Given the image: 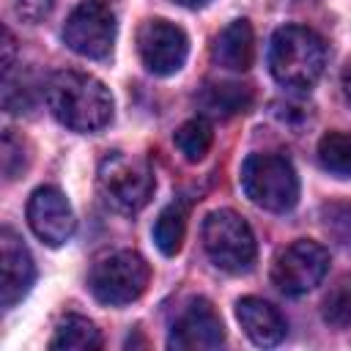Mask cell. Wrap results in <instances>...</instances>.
I'll use <instances>...</instances> for the list:
<instances>
[{
  "instance_id": "1",
  "label": "cell",
  "mask_w": 351,
  "mask_h": 351,
  "mask_svg": "<svg viewBox=\"0 0 351 351\" xmlns=\"http://www.w3.org/2000/svg\"><path fill=\"white\" fill-rule=\"evenodd\" d=\"M47 107L71 132L93 134L112 121V96L101 80L85 71H55L44 88Z\"/></svg>"
},
{
  "instance_id": "2",
  "label": "cell",
  "mask_w": 351,
  "mask_h": 351,
  "mask_svg": "<svg viewBox=\"0 0 351 351\" xmlns=\"http://www.w3.org/2000/svg\"><path fill=\"white\" fill-rule=\"evenodd\" d=\"M326 66L324 38L302 25H285L274 30L269 44V69L271 77L291 90H307L318 82Z\"/></svg>"
},
{
  "instance_id": "3",
  "label": "cell",
  "mask_w": 351,
  "mask_h": 351,
  "mask_svg": "<svg viewBox=\"0 0 351 351\" xmlns=\"http://www.w3.org/2000/svg\"><path fill=\"white\" fill-rule=\"evenodd\" d=\"M241 189L266 211H291L299 200L296 170L280 154H250L241 165Z\"/></svg>"
},
{
  "instance_id": "4",
  "label": "cell",
  "mask_w": 351,
  "mask_h": 351,
  "mask_svg": "<svg viewBox=\"0 0 351 351\" xmlns=\"http://www.w3.org/2000/svg\"><path fill=\"white\" fill-rule=\"evenodd\" d=\"M203 247L211 263L222 271L241 274L255 263V233L233 208H217L203 219Z\"/></svg>"
},
{
  "instance_id": "5",
  "label": "cell",
  "mask_w": 351,
  "mask_h": 351,
  "mask_svg": "<svg viewBox=\"0 0 351 351\" xmlns=\"http://www.w3.org/2000/svg\"><path fill=\"white\" fill-rule=\"evenodd\" d=\"M99 192L104 203L121 214H134L154 195V173L145 159L112 151L99 165Z\"/></svg>"
},
{
  "instance_id": "6",
  "label": "cell",
  "mask_w": 351,
  "mask_h": 351,
  "mask_svg": "<svg viewBox=\"0 0 351 351\" xmlns=\"http://www.w3.org/2000/svg\"><path fill=\"white\" fill-rule=\"evenodd\" d=\"M148 277H151V269L140 252L118 250L96 261V266L90 269L88 285L101 304L123 307L143 296V291L148 288Z\"/></svg>"
},
{
  "instance_id": "7",
  "label": "cell",
  "mask_w": 351,
  "mask_h": 351,
  "mask_svg": "<svg viewBox=\"0 0 351 351\" xmlns=\"http://www.w3.org/2000/svg\"><path fill=\"white\" fill-rule=\"evenodd\" d=\"M115 30L118 22L110 0H82L80 5H74L63 25V41L71 52L90 60H101L112 52Z\"/></svg>"
},
{
  "instance_id": "8",
  "label": "cell",
  "mask_w": 351,
  "mask_h": 351,
  "mask_svg": "<svg viewBox=\"0 0 351 351\" xmlns=\"http://www.w3.org/2000/svg\"><path fill=\"white\" fill-rule=\"evenodd\" d=\"M329 271V252L310 239H299L280 250L271 266V282L285 296H302L313 291Z\"/></svg>"
},
{
  "instance_id": "9",
  "label": "cell",
  "mask_w": 351,
  "mask_h": 351,
  "mask_svg": "<svg viewBox=\"0 0 351 351\" xmlns=\"http://www.w3.org/2000/svg\"><path fill=\"white\" fill-rule=\"evenodd\" d=\"M137 52L151 74L170 77L184 66L189 55V38L167 19H145L137 30Z\"/></svg>"
},
{
  "instance_id": "10",
  "label": "cell",
  "mask_w": 351,
  "mask_h": 351,
  "mask_svg": "<svg viewBox=\"0 0 351 351\" xmlns=\"http://www.w3.org/2000/svg\"><path fill=\"white\" fill-rule=\"evenodd\" d=\"M27 222H30L33 233L49 247L66 244L77 228V219H74V211H71L66 195L55 186H38L30 195Z\"/></svg>"
},
{
  "instance_id": "11",
  "label": "cell",
  "mask_w": 351,
  "mask_h": 351,
  "mask_svg": "<svg viewBox=\"0 0 351 351\" xmlns=\"http://www.w3.org/2000/svg\"><path fill=\"white\" fill-rule=\"evenodd\" d=\"M225 343V326L219 313L206 299H192L184 313L176 318L167 346L178 351H203V348H219Z\"/></svg>"
},
{
  "instance_id": "12",
  "label": "cell",
  "mask_w": 351,
  "mask_h": 351,
  "mask_svg": "<svg viewBox=\"0 0 351 351\" xmlns=\"http://www.w3.org/2000/svg\"><path fill=\"white\" fill-rule=\"evenodd\" d=\"M0 291H3V307H14L33 285L36 280V263L30 250L22 244V239L11 230L3 228L0 230Z\"/></svg>"
},
{
  "instance_id": "13",
  "label": "cell",
  "mask_w": 351,
  "mask_h": 351,
  "mask_svg": "<svg viewBox=\"0 0 351 351\" xmlns=\"http://www.w3.org/2000/svg\"><path fill=\"white\" fill-rule=\"evenodd\" d=\"M236 318L244 335L255 346H277L285 337V318L280 310L258 296H244L236 302Z\"/></svg>"
},
{
  "instance_id": "14",
  "label": "cell",
  "mask_w": 351,
  "mask_h": 351,
  "mask_svg": "<svg viewBox=\"0 0 351 351\" xmlns=\"http://www.w3.org/2000/svg\"><path fill=\"white\" fill-rule=\"evenodd\" d=\"M214 60L228 71H247L255 60V33L247 19H233L214 41Z\"/></svg>"
},
{
  "instance_id": "15",
  "label": "cell",
  "mask_w": 351,
  "mask_h": 351,
  "mask_svg": "<svg viewBox=\"0 0 351 351\" xmlns=\"http://www.w3.org/2000/svg\"><path fill=\"white\" fill-rule=\"evenodd\" d=\"M197 107L211 118H230L252 107V88L241 82H208L197 93Z\"/></svg>"
},
{
  "instance_id": "16",
  "label": "cell",
  "mask_w": 351,
  "mask_h": 351,
  "mask_svg": "<svg viewBox=\"0 0 351 351\" xmlns=\"http://www.w3.org/2000/svg\"><path fill=\"white\" fill-rule=\"evenodd\" d=\"M49 348H63V351H96L101 348V335L93 321L85 315L69 313L66 318L58 321L55 335L49 340Z\"/></svg>"
},
{
  "instance_id": "17",
  "label": "cell",
  "mask_w": 351,
  "mask_h": 351,
  "mask_svg": "<svg viewBox=\"0 0 351 351\" xmlns=\"http://www.w3.org/2000/svg\"><path fill=\"white\" fill-rule=\"evenodd\" d=\"M184 236H186V206L170 203L167 208H162V214L154 222V241L162 255L173 258L181 250Z\"/></svg>"
},
{
  "instance_id": "18",
  "label": "cell",
  "mask_w": 351,
  "mask_h": 351,
  "mask_svg": "<svg viewBox=\"0 0 351 351\" xmlns=\"http://www.w3.org/2000/svg\"><path fill=\"white\" fill-rule=\"evenodd\" d=\"M318 162L332 176L351 178V134L348 132H326L318 140Z\"/></svg>"
},
{
  "instance_id": "19",
  "label": "cell",
  "mask_w": 351,
  "mask_h": 351,
  "mask_svg": "<svg viewBox=\"0 0 351 351\" xmlns=\"http://www.w3.org/2000/svg\"><path fill=\"white\" fill-rule=\"evenodd\" d=\"M173 143H176V148L184 154L186 162H200V159L208 154L211 143H214L211 123H208L206 118H192V121H186V123H181V126L176 129Z\"/></svg>"
},
{
  "instance_id": "20",
  "label": "cell",
  "mask_w": 351,
  "mask_h": 351,
  "mask_svg": "<svg viewBox=\"0 0 351 351\" xmlns=\"http://www.w3.org/2000/svg\"><path fill=\"white\" fill-rule=\"evenodd\" d=\"M321 315L335 329L351 326V277H343L329 288L321 302Z\"/></svg>"
},
{
  "instance_id": "21",
  "label": "cell",
  "mask_w": 351,
  "mask_h": 351,
  "mask_svg": "<svg viewBox=\"0 0 351 351\" xmlns=\"http://www.w3.org/2000/svg\"><path fill=\"white\" fill-rule=\"evenodd\" d=\"M25 167H27V162H25L22 140H16L14 132L8 129L3 134V173H5L8 181H14V178H19L25 173Z\"/></svg>"
},
{
  "instance_id": "22",
  "label": "cell",
  "mask_w": 351,
  "mask_h": 351,
  "mask_svg": "<svg viewBox=\"0 0 351 351\" xmlns=\"http://www.w3.org/2000/svg\"><path fill=\"white\" fill-rule=\"evenodd\" d=\"M324 228L335 233L340 241H351V206L335 203L324 208Z\"/></svg>"
},
{
  "instance_id": "23",
  "label": "cell",
  "mask_w": 351,
  "mask_h": 351,
  "mask_svg": "<svg viewBox=\"0 0 351 351\" xmlns=\"http://www.w3.org/2000/svg\"><path fill=\"white\" fill-rule=\"evenodd\" d=\"M11 3H14V14L30 25L44 19L52 8V0H11Z\"/></svg>"
},
{
  "instance_id": "24",
  "label": "cell",
  "mask_w": 351,
  "mask_h": 351,
  "mask_svg": "<svg viewBox=\"0 0 351 351\" xmlns=\"http://www.w3.org/2000/svg\"><path fill=\"white\" fill-rule=\"evenodd\" d=\"M343 93L351 101V69H346V74H343Z\"/></svg>"
},
{
  "instance_id": "25",
  "label": "cell",
  "mask_w": 351,
  "mask_h": 351,
  "mask_svg": "<svg viewBox=\"0 0 351 351\" xmlns=\"http://www.w3.org/2000/svg\"><path fill=\"white\" fill-rule=\"evenodd\" d=\"M176 3H181L184 8H203L208 0H176Z\"/></svg>"
}]
</instances>
